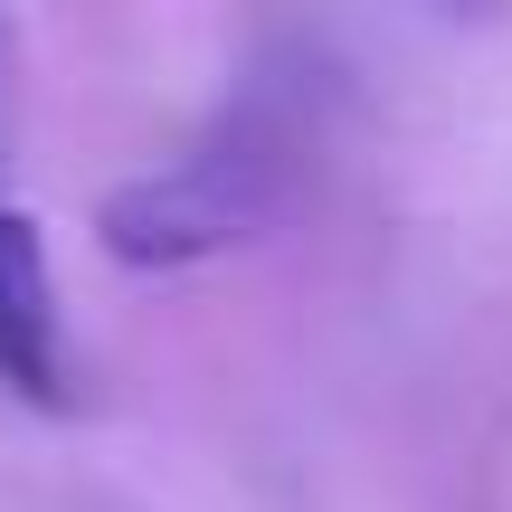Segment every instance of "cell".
Here are the masks:
<instances>
[{"instance_id":"cell-1","label":"cell","mask_w":512,"mask_h":512,"mask_svg":"<svg viewBox=\"0 0 512 512\" xmlns=\"http://www.w3.org/2000/svg\"><path fill=\"white\" fill-rule=\"evenodd\" d=\"M275 209H285V133L266 114H238L228 133L190 143L181 162L124 181L95 209V238L114 266L171 275V266H209V256L247 247Z\"/></svg>"},{"instance_id":"cell-2","label":"cell","mask_w":512,"mask_h":512,"mask_svg":"<svg viewBox=\"0 0 512 512\" xmlns=\"http://www.w3.org/2000/svg\"><path fill=\"white\" fill-rule=\"evenodd\" d=\"M0 380L29 408H76V351H67V313H57V275L19 209H0Z\"/></svg>"},{"instance_id":"cell-3","label":"cell","mask_w":512,"mask_h":512,"mask_svg":"<svg viewBox=\"0 0 512 512\" xmlns=\"http://www.w3.org/2000/svg\"><path fill=\"white\" fill-rule=\"evenodd\" d=\"M0 95H10V29H0ZM0 143H10V105H0Z\"/></svg>"}]
</instances>
